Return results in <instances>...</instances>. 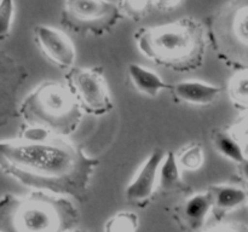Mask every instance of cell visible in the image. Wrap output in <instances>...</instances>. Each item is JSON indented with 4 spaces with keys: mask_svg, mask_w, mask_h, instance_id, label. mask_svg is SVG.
<instances>
[{
    "mask_svg": "<svg viewBox=\"0 0 248 232\" xmlns=\"http://www.w3.org/2000/svg\"><path fill=\"white\" fill-rule=\"evenodd\" d=\"M97 166L98 160L62 135L0 140V171L34 190L81 198Z\"/></svg>",
    "mask_w": 248,
    "mask_h": 232,
    "instance_id": "6da1fadb",
    "label": "cell"
},
{
    "mask_svg": "<svg viewBox=\"0 0 248 232\" xmlns=\"http://www.w3.org/2000/svg\"><path fill=\"white\" fill-rule=\"evenodd\" d=\"M78 220L77 207L62 195L35 190L0 198V232H69Z\"/></svg>",
    "mask_w": 248,
    "mask_h": 232,
    "instance_id": "7a4b0ae2",
    "label": "cell"
},
{
    "mask_svg": "<svg viewBox=\"0 0 248 232\" xmlns=\"http://www.w3.org/2000/svg\"><path fill=\"white\" fill-rule=\"evenodd\" d=\"M140 53L157 64L176 70H194L202 63L205 34L195 19L183 18L136 34Z\"/></svg>",
    "mask_w": 248,
    "mask_h": 232,
    "instance_id": "3957f363",
    "label": "cell"
},
{
    "mask_svg": "<svg viewBox=\"0 0 248 232\" xmlns=\"http://www.w3.org/2000/svg\"><path fill=\"white\" fill-rule=\"evenodd\" d=\"M19 113L27 125L40 126L62 137L74 132L82 117V109L69 87L55 81L35 87L22 102Z\"/></svg>",
    "mask_w": 248,
    "mask_h": 232,
    "instance_id": "277c9868",
    "label": "cell"
},
{
    "mask_svg": "<svg viewBox=\"0 0 248 232\" xmlns=\"http://www.w3.org/2000/svg\"><path fill=\"white\" fill-rule=\"evenodd\" d=\"M67 81L82 111L102 116L113 109L110 91L101 69L73 67L67 74Z\"/></svg>",
    "mask_w": 248,
    "mask_h": 232,
    "instance_id": "5b68a950",
    "label": "cell"
},
{
    "mask_svg": "<svg viewBox=\"0 0 248 232\" xmlns=\"http://www.w3.org/2000/svg\"><path fill=\"white\" fill-rule=\"evenodd\" d=\"M64 14L77 30L104 33L121 17L118 6L109 0H64Z\"/></svg>",
    "mask_w": 248,
    "mask_h": 232,
    "instance_id": "8992f818",
    "label": "cell"
},
{
    "mask_svg": "<svg viewBox=\"0 0 248 232\" xmlns=\"http://www.w3.org/2000/svg\"><path fill=\"white\" fill-rule=\"evenodd\" d=\"M34 35L44 55L62 69H70L77 59V51L69 36L60 29L39 24L34 28Z\"/></svg>",
    "mask_w": 248,
    "mask_h": 232,
    "instance_id": "52a82bcc",
    "label": "cell"
},
{
    "mask_svg": "<svg viewBox=\"0 0 248 232\" xmlns=\"http://www.w3.org/2000/svg\"><path fill=\"white\" fill-rule=\"evenodd\" d=\"M164 155L165 152L161 149H156L143 162L135 178L126 188L125 193L128 200L140 202L152 196L159 179V168Z\"/></svg>",
    "mask_w": 248,
    "mask_h": 232,
    "instance_id": "ba28073f",
    "label": "cell"
},
{
    "mask_svg": "<svg viewBox=\"0 0 248 232\" xmlns=\"http://www.w3.org/2000/svg\"><path fill=\"white\" fill-rule=\"evenodd\" d=\"M222 89L215 85L200 80H184L173 86V93L177 98L194 105L212 104L219 97Z\"/></svg>",
    "mask_w": 248,
    "mask_h": 232,
    "instance_id": "9c48e42d",
    "label": "cell"
},
{
    "mask_svg": "<svg viewBox=\"0 0 248 232\" xmlns=\"http://www.w3.org/2000/svg\"><path fill=\"white\" fill-rule=\"evenodd\" d=\"M213 208V197L211 191L198 192L190 196L182 207V217L191 230H199Z\"/></svg>",
    "mask_w": 248,
    "mask_h": 232,
    "instance_id": "30bf717a",
    "label": "cell"
},
{
    "mask_svg": "<svg viewBox=\"0 0 248 232\" xmlns=\"http://www.w3.org/2000/svg\"><path fill=\"white\" fill-rule=\"evenodd\" d=\"M225 35L232 45L248 48V0L235 7L228 16Z\"/></svg>",
    "mask_w": 248,
    "mask_h": 232,
    "instance_id": "8fae6325",
    "label": "cell"
},
{
    "mask_svg": "<svg viewBox=\"0 0 248 232\" xmlns=\"http://www.w3.org/2000/svg\"><path fill=\"white\" fill-rule=\"evenodd\" d=\"M128 76L136 88L145 96L156 97L166 88V84L156 72L137 63L128 64Z\"/></svg>",
    "mask_w": 248,
    "mask_h": 232,
    "instance_id": "7c38bea8",
    "label": "cell"
},
{
    "mask_svg": "<svg viewBox=\"0 0 248 232\" xmlns=\"http://www.w3.org/2000/svg\"><path fill=\"white\" fill-rule=\"evenodd\" d=\"M213 197V207L219 210H230L246 202L247 192L232 185H216L210 188Z\"/></svg>",
    "mask_w": 248,
    "mask_h": 232,
    "instance_id": "4fadbf2b",
    "label": "cell"
},
{
    "mask_svg": "<svg viewBox=\"0 0 248 232\" xmlns=\"http://www.w3.org/2000/svg\"><path fill=\"white\" fill-rule=\"evenodd\" d=\"M181 166L177 161V155L174 152H165L164 159L159 168V183L160 188L164 190H172L181 184L182 174Z\"/></svg>",
    "mask_w": 248,
    "mask_h": 232,
    "instance_id": "5bb4252c",
    "label": "cell"
},
{
    "mask_svg": "<svg viewBox=\"0 0 248 232\" xmlns=\"http://www.w3.org/2000/svg\"><path fill=\"white\" fill-rule=\"evenodd\" d=\"M213 144L217 151L225 159L241 163L245 160V152L241 144L235 135L224 130H217L213 135Z\"/></svg>",
    "mask_w": 248,
    "mask_h": 232,
    "instance_id": "9a60e30c",
    "label": "cell"
},
{
    "mask_svg": "<svg viewBox=\"0 0 248 232\" xmlns=\"http://www.w3.org/2000/svg\"><path fill=\"white\" fill-rule=\"evenodd\" d=\"M116 6L121 16L140 21L154 6V0H119Z\"/></svg>",
    "mask_w": 248,
    "mask_h": 232,
    "instance_id": "2e32d148",
    "label": "cell"
},
{
    "mask_svg": "<svg viewBox=\"0 0 248 232\" xmlns=\"http://www.w3.org/2000/svg\"><path fill=\"white\" fill-rule=\"evenodd\" d=\"M137 227V215L131 212H120L106 222L104 232H136Z\"/></svg>",
    "mask_w": 248,
    "mask_h": 232,
    "instance_id": "e0dca14e",
    "label": "cell"
},
{
    "mask_svg": "<svg viewBox=\"0 0 248 232\" xmlns=\"http://www.w3.org/2000/svg\"><path fill=\"white\" fill-rule=\"evenodd\" d=\"M177 161L182 169L196 171L203 164V150L199 144H190L177 155Z\"/></svg>",
    "mask_w": 248,
    "mask_h": 232,
    "instance_id": "ac0fdd59",
    "label": "cell"
},
{
    "mask_svg": "<svg viewBox=\"0 0 248 232\" xmlns=\"http://www.w3.org/2000/svg\"><path fill=\"white\" fill-rule=\"evenodd\" d=\"M15 17V0H0V40L10 34Z\"/></svg>",
    "mask_w": 248,
    "mask_h": 232,
    "instance_id": "d6986e66",
    "label": "cell"
},
{
    "mask_svg": "<svg viewBox=\"0 0 248 232\" xmlns=\"http://www.w3.org/2000/svg\"><path fill=\"white\" fill-rule=\"evenodd\" d=\"M230 94L237 103H248V72H240L234 76L230 82Z\"/></svg>",
    "mask_w": 248,
    "mask_h": 232,
    "instance_id": "ffe728a7",
    "label": "cell"
},
{
    "mask_svg": "<svg viewBox=\"0 0 248 232\" xmlns=\"http://www.w3.org/2000/svg\"><path fill=\"white\" fill-rule=\"evenodd\" d=\"M181 1L182 0H154V6L160 10H171Z\"/></svg>",
    "mask_w": 248,
    "mask_h": 232,
    "instance_id": "44dd1931",
    "label": "cell"
},
{
    "mask_svg": "<svg viewBox=\"0 0 248 232\" xmlns=\"http://www.w3.org/2000/svg\"><path fill=\"white\" fill-rule=\"evenodd\" d=\"M236 134V138L239 142L240 139H242L248 143V117L245 118V121H242V122L240 123L239 127H237Z\"/></svg>",
    "mask_w": 248,
    "mask_h": 232,
    "instance_id": "7402d4cb",
    "label": "cell"
},
{
    "mask_svg": "<svg viewBox=\"0 0 248 232\" xmlns=\"http://www.w3.org/2000/svg\"><path fill=\"white\" fill-rule=\"evenodd\" d=\"M239 164H240V167H241L242 175H244L245 178H246L247 180H248V159H246V157H245L244 161H242L241 163H239Z\"/></svg>",
    "mask_w": 248,
    "mask_h": 232,
    "instance_id": "603a6c76",
    "label": "cell"
},
{
    "mask_svg": "<svg viewBox=\"0 0 248 232\" xmlns=\"http://www.w3.org/2000/svg\"><path fill=\"white\" fill-rule=\"evenodd\" d=\"M212 232H240V231L232 229V227H222V229L215 230V231H212Z\"/></svg>",
    "mask_w": 248,
    "mask_h": 232,
    "instance_id": "cb8c5ba5",
    "label": "cell"
},
{
    "mask_svg": "<svg viewBox=\"0 0 248 232\" xmlns=\"http://www.w3.org/2000/svg\"><path fill=\"white\" fill-rule=\"evenodd\" d=\"M69 232H86V231H82V230H78V229H73L72 231H69Z\"/></svg>",
    "mask_w": 248,
    "mask_h": 232,
    "instance_id": "d4e9b609",
    "label": "cell"
},
{
    "mask_svg": "<svg viewBox=\"0 0 248 232\" xmlns=\"http://www.w3.org/2000/svg\"><path fill=\"white\" fill-rule=\"evenodd\" d=\"M247 196H248V185H247Z\"/></svg>",
    "mask_w": 248,
    "mask_h": 232,
    "instance_id": "484cf974",
    "label": "cell"
}]
</instances>
